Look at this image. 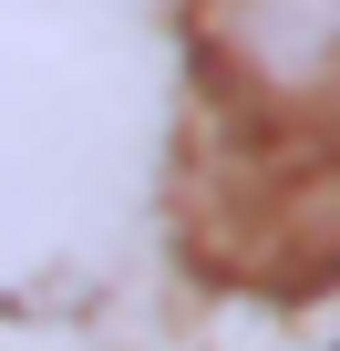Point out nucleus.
I'll list each match as a JSON object with an SVG mask.
<instances>
[{
	"label": "nucleus",
	"instance_id": "1",
	"mask_svg": "<svg viewBox=\"0 0 340 351\" xmlns=\"http://www.w3.org/2000/svg\"><path fill=\"white\" fill-rule=\"evenodd\" d=\"M196 42L248 124L319 134L340 83V0H196Z\"/></svg>",
	"mask_w": 340,
	"mask_h": 351
}]
</instances>
